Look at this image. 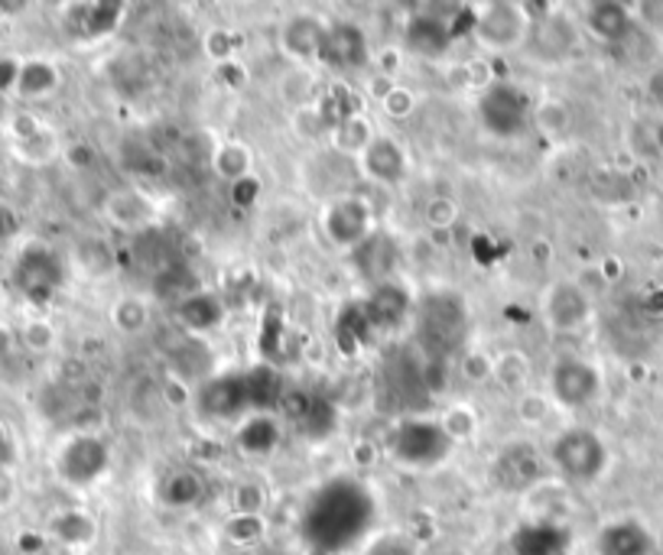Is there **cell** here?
Instances as JSON below:
<instances>
[{
  "mask_svg": "<svg viewBox=\"0 0 663 555\" xmlns=\"http://www.w3.org/2000/svg\"><path fill=\"white\" fill-rule=\"evenodd\" d=\"M7 131H10L13 143H26V140L40 137V134L46 131V124H43V121H40L36 114H30V111H20V114H13V118H10Z\"/></svg>",
  "mask_w": 663,
  "mask_h": 555,
  "instance_id": "obj_34",
  "label": "cell"
},
{
  "mask_svg": "<svg viewBox=\"0 0 663 555\" xmlns=\"http://www.w3.org/2000/svg\"><path fill=\"white\" fill-rule=\"evenodd\" d=\"M46 536L69 550H85L98 540V520L85 510H59L49 517Z\"/></svg>",
  "mask_w": 663,
  "mask_h": 555,
  "instance_id": "obj_8",
  "label": "cell"
},
{
  "mask_svg": "<svg viewBox=\"0 0 663 555\" xmlns=\"http://www.w3.org/2000/svg\"><path fill=\"white\" fill-rule=\"evenodd\" d=\"M159 403L166 410H186L192 403V387L183 377H166L159 384Z\"/></svg>",
  "mask_w": 663,
  "mask_h": 555,
  "instance_id": "obj_32",
  "label": "cell"
},
{
  "mask_svg": "<svg viewBox=\"0 0 663 555\" xmlns=\"http://www.w3.org/2000/svg\"><path fill=\"white\" fill-rule=\"evenodd\" d=\"M111 322L121 335H141L150 325V302L144 296H121L111 306Z\"/></svg>",
  "mask_w": 663,
  "mask_h": 555,
  "instance_id": "obj_14",
  "label": "cell"
},
{
  "mask_svg": "<svg viewBox=\"0 0 663 555\" xmlns=\"http://www.w3.org/2000/svg\"><path fill=\"white\" fill-rule=\"evenodd\" d=\"M515 417L527 429H540L546 425V419L553 417V397L540 393V390H523L515 403Z\"/></svg>",
  "mask_w": 663,
  "mask_h": 555,
  "instance_id": "obj_22",
  "label": "cell"
},
{
  "mask_svg": "<svg viewBox=\"0 0 663 555\" xmlns=\"http://www.w3.org/2000/svg\"><path fill=\"white\" fill-rule=\"evenodd\" d=\"M66 156H69V163H73L75 169H88V166L95 163V153H91L88 143H75V146L66 149Z\"/></svg>",
  "mask_w": 663,
  "mask_h": 555,
  "instance_id": "obj_41",
  "label": "cell"
},
{
  "mask_svg": "<svg viewBox=\"0 0 663 555\" xmlns=\"http://www.w3.org/2000/svg\"><path fill=\"white\" fill-rule=\"evenodd\" d=\"M462 69H465V81H468V88H475V91H488V88H491V81H495L491 59H468V63H462Z\"/></svg>",
  "mask_w": 663,
  "mask_h": 555,
  "instance_id": "obj_36",
  "label": "cell"
},
{
  "mask_svg": "<svg viewBox=\"0 0 663 555\" xmlns=\"http://www.w3.org/2000/svg\"><path fill=\"white\" fill-rule=\"evenodd\" d=\"M440 429L452 445L455 442H468L478 432V413L468 403H452V407L442 410Z\"/></svg>",
  "mask_w": 663,
  "mask_h": 555,
  "instance_id": "obj_19",
  "label": "cell"
},
{
  "mask_svg": "<svg viewBox=\"0 0 663 555\" xmlns=\"http://www.w3.org/2000/svg\"><path fill=\"white\" fill-rule=\"evenodd\" d=\"M495 380H501V387L520 390L530 380V357L520 351H505L495 357Z\"/></svg>",
  "mask_w": 663,
  "mask_h": 555,
  "instance_id": "obj_24",
  "label": "cell"
},
{
  "mask_svg": "<svg viewBox=\"0 0 663 555\" xmlns=\"http://www.w3.org/2000/svg\"><path fill=\"white\" fill-rule=\"evenodd\" d=\"M654 143H658V149H663V121L654 127Z\"/></svg>",
  "mask_w": 663,
  "mask_h": 555,
  "instance_id": "obj_46",
  "label": "cell"
},
{
  "mask_svg": "<svg viewBox=\"0 0 663 555\" xmlns=\"http://www.w3.org/2000/svg\"><path fill=\"white\" fill-rule=\"evenodd\" d=\"M458 218H462V209L449 196H433L423 209V221L430 224V231H452L458 224Z\"/></svg>",
  "mask_w": 663,
  "mask_h": 555,
  "instance_id": "obj_26",
  "label": "cell"
},
{
  "mask_svg": "<svg viewBox=\"0 0 663 555\" xmlns=\"http://www.w3.org/2000/svg\"><path fill=\"white\" fill-rule=\"evenodd\" d=\"M63 75L56 69V63L49 59H26L20 63V78H16V98L23 101H36V98H49L59 88Z\"/></svg>",
  "mask_w": 663,
  "mask_h": 555,
  "instance_id": "obj_11",
  "label": "cell"
},
{
  "mask_svg": "<svg viewBox=\"0 0 663 555\" xmlns=\"http://www.w3.org/2000/svg\"><path fill=\"white\" fill-rule=\"evenodd\" d=\"M212 166H216V173H219L228 186H234V182L251 179V173H254V153H251V146L244 140H224V143L216 146V153H212Z\"/></svg>",
  "mask_w": 663,
  "mask_h": 555,
  "instance_id": "obj_13",
  "label": "cell"
},
{
  "mask_svg": "<svg viewBox=\"0 0 663 555\" xmlns=\"http://www.w3.org/2000/svg\"><path fill=\"white\" fill-rule=\"evenodd\" d=\"M427 555H472L465 546H437V550H430Z\"/></svg>",
  "mask_w": 663,
  "mask_h": 555,
  "instance_id": "obj_45",
  "label": "cell"
},
{
  "mask_svg": "<svg viewBox=\"0 0 663 555\" xmlns=\"http://www.w3.org/2000/svg\"><path fill=\"white\" fill-rule=\"evenodd\" d=\"M237 442H241L244 452L267 455L277 445V425L267 417H251L237 429Z\"/></svg>",
  "mask_w": 663,
  "mask_h": 555,
  "instance_id": "obj_21",
  "label": "cell"
},
{
  "mask_svg": "<svg viewBox=\"0 0 663 555\" xmlns=\"http://www.w3.org/2000/svg\"><path fill=\"white\" fill-rule=\"evenodd\" d=\"M546 312L556 329H579L589 319V296L573 282H560L546 296Z\"/></svg>",
  "mask_w": 663,
  "mask_h": 555,
  "instance_id": "obj_9",
  "label": "cell"
},
{
  "mask_svg": "<svg viewBox=\"0 0 663 555\" xmlns=\"http://www.w3.org/2000/svg\"><path fill=\"white\" fill-rule=\"evenodd\" d=\"M294 134L306 143H316V140L329 137L332 131V121L325 118L322 104H312V108H302V111H294Z\"/></svg>",
  "mask_w": 663,
  "mask_h": 555,
  "instance_id": "obj_25",
  "label": "cell"
},
{
  "mask_svg": "<svg viewBox=\"0 0 663 555\" xmlns=\"http://www.w3.org/2000/svg\"><path fill=\"white\" fill-rule=\"evenodd\" d=\"M228 513H241V517H264V507H267V487L254 478L247 481H237L228 493Z\"/></svg>",
  "mask_w": 663,
  "mask_h": 555,
  "instance_id": "obj_18",
  "label": "cell"
},
{
  "mask_svg": "<svg viewBox=\"0 0 663 555\" xmlns=\"http://www.w3.org/2000/svg\"><path fill=\"white\" fill-rule=\"evenodd\" d=\"M478 16H472V33L478 46L485 49H511L520 46L527 33V3H488V7H472Z\"/></svg>",
  "mask_w": 663,
  "mask_h": 555,
  "instance_id": "obj_1",
  "label": "cell"
},
{
  "mask_svg": "<svg viewBox=\"0 0 663 555\" xmlns=\"http://www.w3.org/2000/svg\"><path fill=\"white\" fill-rule=\"evenodd\" d=\"M20 342H23L26 351H33V354H46V351L56 347L59 335H56L53 322H46V319H30V322L20 329Z\"/></svg>",
  "mask_w": 663,
  "mask_h": 555,
  "instance_id": "obj_29",
  "label": "cell"
},
{
  "mask_svg": "<svg viewBox=\"0 0 663 555\" xmlns=\"http://www.w3.org/2000/svg\"><path fill=\"white\" fill-rule=\"evenodd\" d=\"M458 374H462V380L482 387V384L495 380V357L485 351H468L458 357Z\"/></svg>",
  "mask_w": 663,
  "mask_h": 555,
  "instance_id": "obj_27",
  "label": "cell"
},
{
  "mask_svg": "<svg viewBox=\"0 0 663 555\" xmlns=\"http://www.w3.org/2000/svg\"><path fill=\"white\" fill-rule=\"evenodd\" d=\"M13 497H16V485H13V478H10L7 471H0V510H7V507L13 503Z\"/></svg>",
  "mask_w": 663,
  "mask_h": 555,
  "instance_id": "obj_44",
  "label": "cell"
},
{
  "mask_svg": "<svg viewBox=\"0 0 663 555\" xmlns=\"http://www.w3.org/2000/svg\"><path fill=\"white\" fill-rule=\"evenodd\" d=\"M368 555H417L413 553V546L407 543V540H397V536H384Z\"/></svg>",
  "mask_w": 663,
  "mask_h": 555,
  "instance_id": "obj_40",
  "label": "cell"
},
{
  "mask_svg": "<svg viewBox=\"0 0 663 555\" xmlns=\"http://www.w3.org/2000/svg\"><path fill=\"white\" fill-rule=\"evenodd\" d=\"M199 497H202V481L192 475V471H176V475H169L166 478V485H163V500L169 503V507H196L199 503Z\"/></svg>",
  "mask_w": 663,
  "mask_h": 555,
  "instance_id": "obj_23",
  "label": "cell"
},
{
  "mask_svg": "<svg viewBox=\"0 0 663 555\" xmlns=\"http://www.w3.org/2000/svg\"><path fill=\"white\" fill-rule=\"evenodd\" d=\"M108 468V448L98 435H75L59 455V475L75 487H88Z\"/></svg>",
  "mask_w": 663,
  "mask_h": 555,
  "instance_id": "obj_3",
  "label": "cell"
},
{
  "mask_svg": "<svg viewBox=\"0 0 663 555\" xmlns=\"http://www.w3.org/2000/svg\"><path fill=\"white\" fill-rule=\"evenodd\" d=\"M380 111H384V118H390V121H407V118L417 111V91L397 81V85L390 88V95L380 101Z\"/></svg>",
  "mask_w": 663,
  "mask_h": 555,
  "instance_id": "obj_30",
  "label": "cell"
},
{
  "mask_svg": "<svg viewBox=\"0 0 663 555\" xmlns=\"http://www.w3.org/2000/svg\"><path fill=\"white\" fill-rule=\"evenodd\" d=\"M216 71H219L221 85H228L231 91H237V88L247 81V71H244V66H241V63H234V59H231V63H224V66H219Z\"/></svg>",
  "mask_w": 663,
  "mask_h": 555,
  "instance_id": "obj_38",
  "label": "cell"
},
{
  "mask_svg": "<svg viewBox=\"0 0 663 555\" xmlns=\"http://www.w3.org/2000/svg\"><path fill=\"white\" fill-rule=\"evenodd\" d=\"M108 221L118 227V231H141L147 227L150 221L156 218V209L150 202V196L137 192V189H121V192H111L108 206H104Z\"/></svg>",
  "mask_w": 663,
  "mask_h": 555,
  "instance_id": "obj_7",
  "label": "cell"
},
{
  "mask_svg": "<svg viewBox=\"0 0 663 555\" xmlns=\"http://www.w3.org/2000/svg\"><path fill=\"white\" fill-rule=\"evenodd\" d=\"M371 63H374V71L397 81V75L404 71V63H407V49L404 46H380L377 53H371Z\"/></svg>",
  "mask_w": 663,
  "mask_h": 555,
  "instance_id": "obj_33",
  "label": "cell"
},
{
  "mask_svg": "<svg viewBox=\"0 0 663 555\" xmlns=\"http://www.w3.org/2000/svg\"><path fill=\"white\" fill-rule=\"evenodd\" d=\"M638 13H663V3H641ZM654 33H663V16H641Z\"/></svg>",
  "mask_w": 663,
  "mask_h": 555,
  "instance_id": "obj_42",
  "label": "cell"
},
{
  "mask_svg": "<svg viewBox=\"0 0 663 555\" xmlns=\"http://www.w3.org/2000/svg\"><path fill=\"white\" fill-rule=\"evenodd\" d=\"M121 13H124V7H118V3H85V16H78L81 36L85 40L111 36L121 23Z\"/></svg>",
  "mask_w": 663,
  "mask_h": 555,
  "instance_id": "obj_17",
  "label": "cell"
},
{
  "mask_svg": "<svg viewBox=\"0 0 663 555\" xmlns=\"http://www.w3.org/2000/svg\"><path fill=\"white\" fill-rule=\"evenodd\" d=\"M377 137V131H374V124H371L365 114H349V118H342L332 131H329V143H332V149L335 153H345V156H362L365 149H368L371 143Z\"/></svg>",
  "mask_w": 663,
  "mask_h": 555,
  "instance_id": "obj_12",
  "label": "cell"
},
{
  "mask_svg": "<svg viewBox=\"0 0 663 555\" xmlns=\"http://www.w3.org/2000/svg\"><path fill=\"white\" fill-rule=\"evenodd\" d=\"M628 20H631L628 10L618 3H592L586 10V26L598 40H618V33L628 26Z\"/></svg>",
  "mask_w": 663,
  "mask_h": 555,
  "instance_id": "obj_16",
  "label": "cell"
},
{
  "mask_svg": "<svg viewBox=\"0 0 663 555\" xmlns=\"http://www.w3.org/2000/svg\"><path fill=\"white\" fill-rule=\"evenodd\" d=\"M16 78H20V59L3 56L0 59V95H13L16 91Z\"/></svg>",
  "mask_w": 663,
  "mask_h": 555,
  "instance_id": "obj_37",
  "label": "cell"
},
{
  "mask_svg": "<svg viewBox=\"0 0 663 555\" xmlns=\"http://www.w3.org/2000/svg\"><path fill=\"white\" fill-rule=\"evenodd\" d=\"M644 88H648V95H651L658 104H663V66L661 69H651L648 81H644Z\"/></svg>",
  "mask_w": 663,
  "mask_h": 555,
  "instance_id": "obj_43",
  "label": "cell"
},
{
  "mask_svg": "<svg viewBox=\"0 0 663 555\" xmlns=\"http://www.w3.org/2000/svg\"><path fill=\"white\" fill-rule=\"evenodd\" d=\"M349 458H352V465L358 468V471H371L377 462H380V445L368 439V435H358L355 442H352V448H349Z\"/></svg>",
  "mask_w": 663,
  "mask_h": 555,
  "instance_id": "obj_35",
  "label": "cell"
},
{
  "mask_svg": "<svg viewBox=\"0 0 663 555\" xmlns=\"http://www.w3.org/2000/svg\"><path fill=\"white\" fill-rule=\"evenodd\" d=\"M221 533L231 546L237 550H251L257 543H264L267 536V520L264 517H241V513H228L221 523Z\"/></svg>",
  "mask_w": 663,
  "mask_h": 555,
  "instance_id": "obj_15",
  "label": "cell"
},
{
  "mask_svg": "<svg viewBox=\"0 0 663 555\" xmlns=\"http://www.w3.org/2000/svg\"><path fill=\"white\" fill-rule=\"evenodd\" d=\"M202 53H206V59L219 69V66L234 59V36H231L224 26H212V30L202 36Z\"/></svg>",
  "mask_w": 663,
  "mask_h": 555,
  "instance_id": "obj_31",
  "label": "cell"
},
{
  "mask_svg": "<svg viewBox=\"0 0 663 555\" xmlns=\"http://www.w3.org/2000/svg\"><path fill=\"white\" fill-rule=\"evenodd\" d=\"M394 85H397L394 78H387V75L374 71L368 81H365V95H371V98H374V101L380 104V101H384V98L390 95V88H394Z\"/></svg>",
  "mask_w": 663,
  "mask_h": 555,
  "instance_id": "obj_39",
  "label": "cell"
},
{
  "mask_svg": "<svg viewBox=\"0 0 663 555\" xmlns=\"http://www.w3.org/2000/svg\"><path fill=\"white\" fill-rule=\"evenodd\" d=\"M309 555H325V553H309Z\"/></svg>",
  "mask_w": 663,
  "mask_h": 555,
  "instance_id": "obj_47",
  "label": "cell"
},
{
  "mask_svg": "<svg viewBox=\"0 0 663 555\" xmlns=\"http://www.w3.org/2000/svg\"><path fill=\"white\" fill-rule=\"evenodd\" d=\"M13 153H16L23 163L43 166V163H49V159L59 153V140L53 137V131H43L40 137L26 140V143H13Z\"/></svg>",
  "mask_w": 663,
  "mask_h": 555,
  "instance_id": "obj_28",
  "label": "cell"
},
{
  "mask_svg": "<svg viewBox=\"0 0 663 555\" xmlns=\"http://www.w3.org/2000/svg\"><path fill=\"white\" fill-rule=\"evenodd\" d=\"M325 234L335 247H355L371 231V209L358 199H339L325 209Z\"/></svg>",
  "mask_w": 663,
  "mask_h": 555,
  "instance_id": "obj_4",
  "label": "cell"
},
{
  "mask_svg": "<svg viewBox=\"0 0 663 555\" xmlns=\"http://www.w3.org/2000/svg\"><path fill=\"white\" fill-rule=\"evenodd\" d=\"M325 36H329V23H322L316 13H296V16H287L280 26L284 53L299 66H316L322 59Z\"/></svg>",
  "mask_w": 663,
  "mask_h": 555,
  "instance_id": "obj_2",
  "label": "cell"
},
{
  "mask_svg": "<svg viewBox=\"0 0 663 555\" xmlns=\"http://www.w3.org/2000/svg\"><path fill=\"white\" fill-rule=\"evenodd\" d=\"M277 98L290 111H302V108L319 104V75H316V69L294 63L290 69L280 71V78H277Z\"/></svg>",
  "mask_w": 663,
  "mask_h": 555,
  "instance_id": "obj_10",
  "label": "cell"
},
{
  "mask_svg": "<svg viewBox=\"0 0 663 555\" xmlns=\"http://www.w3.org/2000/svg\"><path fill=\"white\" fill-rule=\"evenodd\" d=\"M371 59L368 43H365V33L352 23H335L329 26V36H325V46H322V59L325 66H335V69H358Z\"/></svg>",
  "mask_w": 663,
  "mask_h": 555,
  "instance_id": "obj_5",
  "label": "cell"
},
{
  "mask_svg": "<svg viewBox=\"0 0 663 555\" xmlns=\"http://www.w3.org/2000/svg\"><path fill=\"white\" fill-rule=\"evenodd\" d=\"M358 163H362L365 176L374 179V182H380V186H397L407 176V153L397 146V140L380 137V134L358 156Z\"/></svg>",
  "mask_w": 663,
  "mask_h": 555,
  "instance_id": "obj_6",
  "label": "cell"
},
{
  "mask_svg": "<svg viewBox=\"0 0 663 555\" xmlns=\"http://www.w3.org/2000/svg\"><path fill=\"white\" fill-rule=\"evenodd\" d=\"M533 127L546 140H560L570 131V108L560 98H543L533 111Z\"/></svg>",
  "mask_w": 663,
  "mask_h": 555,
  "instance_id": "obj_20",
  "label": "cell"
}]
</instances>
